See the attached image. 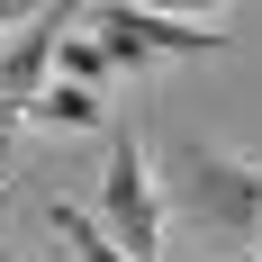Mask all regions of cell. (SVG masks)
Listing matches in <instances>:
<instances>
[{
    "instance_id": "cell-1",
    "label": "cell",
    "mask_w": 262,
    "mask_h": 262,
    "mask_svg": "<svg viewBox=\"0 0 262 262\" xmlns=\"http://www.w3.org/2000/svg\"><path fill=\"white\" fill-rule=\"evenodd\" d=\"M163 199L190 217V235L226 244V253H253L262 244V172L235 163V154H217V145H190L172 163V190Z\"/></svg>"
},
{
    "instance_id": "cell-2",
    "label": "cell",
    "mask_w": 262,
    "mask_h": 262,
    "mask_svg": "<svg viewBox=\"0 0 262 262\" xmlns=\"http://www.w3.org/2000/svg\"><path fill=\"white\" fill-rule=\"evenodd\" d=\"M163 217H172V199L154 190V163H145V136L108 127V172H100V226L118 244H127V262H163Z\"/></svg>"
},
{
    "instance_id": "cell-3",
    "label": "cell",
    "mask_w": 262,
    "mask_h": 262,
    "mask_svg": "<svg viewBox=\"0 0 262 262\" xmlns=\"http://www.w3.org/2000/svg\"><path fill=\"white\" fill-rule=\"evenodd\" d=\"M91 27H100V54L118 73H145L154 54H217L226 46V27H190V18H172V9H136V0L91 9Z\"/></svg>"
},
{
    "instance_id": "cell-4",
    "label": "cell",
    "mask_w": 262,
    "mask_h": 262,
    "mask_svg": "<svg viewBox=\"0 0 262 262\" xmlns=\"http://www.w3.org/2000/svg\"><path fill=\"white\" fill-rule=\"evenodd\" d=\"M54 27H63L54 9H27L18 46L0 54V100H9V108H36V100H46V63L63 54V36H54Z\"/></svg>"
},
{
    "instance_id": "cell-5",
    "label": "cell",
    "mask_w": 262,
    "mask_h": 262,
    "mask_svg": "<svg viewBox=\"0 0 262 262\" xmlns=\"http://www.w3.org/2000/svg\"><path fill=\"white\" fill-rule=\"evenodd\" d=\"M46 226H54V235H73V244H81V262H127V244L108 235L100 217H81L73 199H46Z\"/></svg>"
},
{
    "instance_id": "cell-6",
    "label": "cell",
    "mask_w": 262,
    "mask_h": 262,
    "mask_svg": "<svg viewBox=\"0 0 262 262\" xmlns=\"http://www.w3.org/2000/svg\"><path fill=\"white\" fill-rule=\"evenodd\" d=\"M27 127H108V108L91 100V91H73V81H63V91H46V100L27 108Z\"/></svg>"
},
{
    "instance_id": "cell-7",
    "label": "cell",
    "mask_w": 262,
    "mask_h": 262,
    "mask_svg": "<svg viewBox=\"0 0 262 262\" xmlns=\"http://www.w3.org/2000/svg\"><path fill=\"white\" fill-rule=\"evenodd\" d=\"M54 63L73 73V91H91V81H108V73H118V63L100 54V36H63V54H54Z\"/></svg>"
},
{
    "instance_id": "cell-8",
    "label": "cell",
    "mask_w": 262,
    "mask_h": 262,
    "mask_svg": "<svg viewBox=\"0 0 262 262\" xmlns=\"http://www.w3.org/2000/svg\"><path fill=\"white\" fill-rule=\"evenodd\" d=\"M0 27H27V18H18V9H0Z\"/></svg>"
},
{
    "instance_id": "cell-9",
    "label": "cell",
    "mask_w": 262,
    "mask_h": 262,
    "mask_svg": "<svg viewBox=\"0 0 262 262\" xmlns=\"http://www.w3.org/2000/svg\"><path fill=\"white\" fill-rule=\"evenodd\" d=\"M226 262H262V253H226Z\"/></svg>"
},
{
    "instance_id": "cell-10",
    "label": "cell",
    "mask_w": 262,
    "mask_h": 262,
    "mask_svg": "<svg viewBox=\"0 0 262 262\" xmlns=\"http://www.w3.org/2000/svg\"><path fill=\"white\" fill-rule=\"evenodd\" d=\"M0 262H9V253H0Z\"/></svg>"
},
{
    "instance_id": "cell-11",
    "label": "cell",
    "mask_w": 262,
    "mask_h": 262,
    "mask_svg": "<svg viewBox=\"0 0 262 262\" xmlns=\"http://www.w3.org/2000/svg\"><path fill=\"white\" fill-rule=\"evenodd\" d=\"M253 253H262V244H253Z\"/></svg>"
}]
</instances>
